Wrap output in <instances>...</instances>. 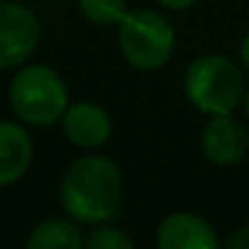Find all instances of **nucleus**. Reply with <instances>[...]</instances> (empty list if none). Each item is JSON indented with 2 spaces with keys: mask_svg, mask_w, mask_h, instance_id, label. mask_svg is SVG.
Returning a JSON list of instances; mask_svg holds the SVG:
<instances>
[{
  "mask_svg": "<svg viewBox=\"0 0 249 249\" xmlns=\"http://www.w3.org/2000/svg\"><path fill=\"white\" fill-rule=\"evenodd\" d=\"M59 203L78 225L110 222L122 203V171L103 154L78 157L59 181Z\"/></svg>",
  "mask_w": 249,
  "mask_h": 249,
  "instance_id": "1",
  "label": "nucleus"
},
{
  "mask_svg": "<svg viewBox=\"0 0 249 249\" xmlns=\"http://www.w3.org/2000/svg\"><path fill=\"white\" fill-rule=\"evenodd\" d=\"M183 93L203 115H230L244 103L247 81L242 69L225 54H200L183 73Z\"/></svg>",
  "mask_w": 249,
  "mask_h": 249,
  "instance_id": "2",
  "label": "nucleus"
},
{
  "mask_svg": "<svg viewBox=\"0 0 249 249\" xmlns=\"http://www.w3.org/2000/svg\"><path fill=\"white\" fill-rule=\"evenodd\" d=\"M8 100L15 117L30 127H52L71 105L66 81L47 64H22L10 81Z\"/></svg>",
  "mask_w": 249,
  "mask_h": 249,
  "instance_id": "3",
  "label": "nucleus"
},
{
  "mask_svg": "<svg viewBox=\"0 0 249 249\" xmlns=\"http://www.w3.org/2000/svg\"><path fill=\"white\" fill-rule=\"evenodd\" d=\"M117 47L132 69L159 71L171 61L176 49L174 22L149 8L130 10L117 25Z\"/></svg>",
  "mask_w": 249,
  "mask_h": 249,
  "instance_id": "4",
  "label": "nucleus"
},
{
  "mask_svg": "<svg viewBox=\"0 0 249 249\" xmlns=\"http://www.w3.org/2000/svg\"><path fill=\"white\" fill-rule=\"evenodd\" d=\"M39 37L42 25L32 8L0 0V71L20 69L35 54Z\"/></svg>",
  "mask_w": 249,
  "mask_h": 249,
  "instance_id": "5",
  "label": "nucleus"
},
{
  "mask_svg": "<svg viewBox=\"0 0 249 249\" xmlns=\"http://www.w3.org/2000/svg\"><path fill=\"white\" fill-rule=\"evenodd\" d=\"M249 149V132L230 115H210L200 132V152L215 166H234Z\"/></svg>",
  "mask_w": 249,
  "mask_h": 249,
  "instance_id": "6",
  "label": "nucleus"
},
{
  "mask_svg": "<svg viewBox=\"0 0 249 249\" xmlns=\"http://www.w3.org/2000/svg\"><path fill=\"white\" fill-rule=\"evenodd\" d=\"M61 127L66 140L86 152L100 149L112 135V117L110 112L90 100L71 103L61 117Z\"/></svg>",
  "mask_w": 249,
  "mask_h": 249,
  "instance_id": "7",
  "label": "nucleus"
},
{
  "mask_svg": "<svg viewBox=\"0 0 249 249\" xmlns=\"http://www.w3.org/2000/svg\"><path fill=\"white\" fill-rule=\"evenodd\" d=\"M157 244L161 249H217L220 239L205 217L188 210H176L159 222Z\"/></svg>",
  "mask_w": 249,
  "mask_h": 249,
  "instance_id": "8",
  "label": "nucleus"
},
{
  "mask_svg": "<svg viewBox=\"0 0 249 249\" xmlns=\"http://www.w3.org/2000/svg\"><path fill=\"white\" fill-rule=\"evenodd\" d=\"M35 142L25 122L0 120V188L13 186L32 166Z\"/></svg>",
  "mask_w": 249,
  "mask_h": 249,
  "instance_id": "9",
  "label": "nucleus"
},
{
  "mask_svg": "<svg viewBox=\"0 0 249 249\" xmlns=\"http://www.w3.org/2000/svg\"><path fill=\"white\" fill-rule=\"evenodd\" d=\"M86 234L73 217H47L32 227L25 239L27 249H81Z\"/></svg>",
  "mask_w": 249,
  "mask_h": 249,
  "instance_id": "10",
  "label": "nucleus"
},
{
  "mask_svg": "<svg viewBox=\"0 0 249 249\" xmlns=\"http://www.w3.org/2000/svg\"><path fill=\"white\" fill-rule=\"evenodd\" d=\"M81 15L98 27H117L130 13L127 0H78Z\"/></svg>",
  "mask_w": 249,
  "mask_h": 249,
  "instance_id": "11",
  "label": "nucleus"
},
{
  "mask_svg": "<svg viewBox=\"0 0 249 249\" xmlns=\"http://www.w3.org/2000/svg\"><path fill=\"white\" fill-rule=\"evenodd\" d=\"M83 247L86 249H132L135 239L124 230H120L117 225L100 222V225H93L88 230Z\"/></svg>",
  "mask_w": 249,
  "mask_h": 249,
  "instance_id": "12",
  "label": "nucleus"
},
{
  "mask_svg": "<svg viewBox=\"0 0 249 249\" xmlns=\"http://www.w3.org/2000/svg\"><path fill=\"white\" fill-rule=\"evenodd\" d=\"M225 247H230V249H249V222L242 225V227L225 242Z\"/></svg>",
  "mask_w": 249,
  "mask_h": 249,
  "instance_id": "13",
  "label": "nucleus"
},
{
  "mask_svg": "<svg viewBox=\"0 0 249 249\" xmlns=\"http://www.w3.org/2000/svg\"><path fill=\"white\" fill-rule=\"evenodd\" d=\"M157 3L164 8V10H174V13H183V10H191L198 0H157Z\"/></svg>",
  "mask_w": 249,
  "mask_h": 249,
  "instance_id": "14",
  "label": "nucleus"
},
{
  "mask_svg": "<svg viewBox=\"0 0 249 249\" xmlns=\"http://www.w3.org/2000/svg\"><path fill=\"white\" fill-rule=\"evenodd\" d=\"M239 61H242V66L249 71V30L244 32V37H242V42H239Z\"/></svg>",
  "mask_w": 249,
  "mask_h": 249,
  "instance_id": "15",
  "label": "nucleus"
},
{
  "mask_svg": "<svg viewBox=\"0 0 249 249\" xmlns=\"http://www.w3.org/2000/svg\"><path fill=\"white\" fill-rule=\"evenodd\" d=\"M242 107H244V115H247V120H249V86H247V93H244V103H242Z\"/></svg>",
  "mask_w": 249,
  "mask_h": 249,
  "instance_id": "16",
  "label": "nucleus"
},
{
  "mask_svg": "<svg viewBox=\"0 0 249 249\" xmlns=\"http://www.w3.org/2000/svg\"><path fill=\"white\" fill-rule=\"evenodd\" d=\"M59 3H66V0H59Z\"/></svg>",
  "mask_w": 249,
  "mask_h": 249,
  "instance_id": "17",
  "label": "nucleus"
}]
</instances>
